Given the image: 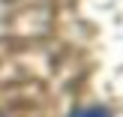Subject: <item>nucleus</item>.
<instances>
[{
  "mask_svg": "<svg viewBox=\"0 0 123 117\" xmlns=\"http://www.w3.org/2000/svg\"><path fill=\"white\" fill-rule=\"evenodd\" d=\"M75 117H108L105 111H99V108H90V111H78Z\"/></svg>",
  "mask_w": 123,
  "mask_h": 117,
  "instance_id": "obj_1",
  "label": "nucleus"
}]
</instances>
